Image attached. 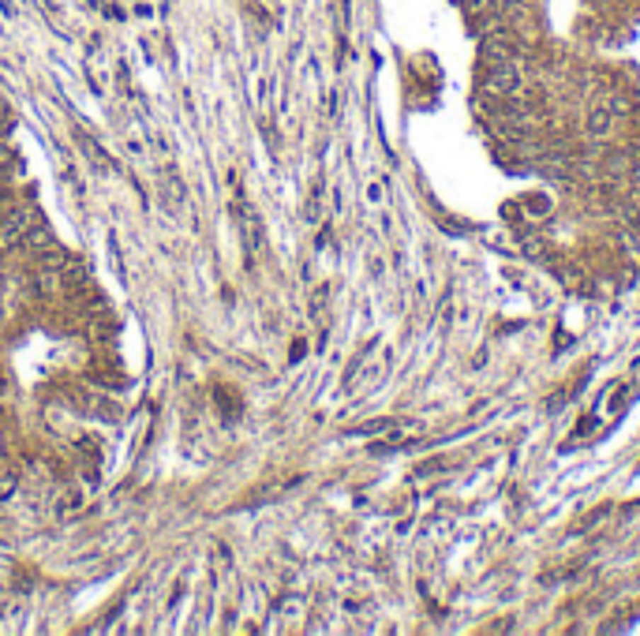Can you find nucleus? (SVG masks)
<instances>
[{
	"label": "nucleus",
	"instance_id": "1",
	"mask_svg": "<svg viewBox=\"0 0 640 636\" xmlns=\"http://www.w3.org/2000/svg\"><path fill=\"white\" fill-rule=\"evenodd\" d=\"M30 225H34V210H30V206H11L8 214L0 217V251L19 247Z\"/></svg>",
	"mask_w": 640,
	"mask_h": 636
},
{
	"label": "nucleus",
	"instance_id": "2",
	"mask_svg": "<svg viewBox=\"0 0 640 636\" xmlns=\"http://www.w3.org/2000/svg\"><path fill=\"white\" fill-rule=\"evenodd\" d=\"M75 147H79L86 161L94 165V169H101V172H116V169H120V165H116V157H113L105 147H101V142L90 135V131H83V127L75 131Z\"/></svg>",
	"mask_w": 640,
	"mask_h": 636
},
{
	"label": "nucleus",
	"instance_id": "3",
	"mask_svg": "<svg viewBox=\"0 0 640 636\" xmlns=\"http://www.w3.org/2000/svg\"><path fill=\"white\" fill-rule=\"evenodd\" d=\"M236 214L244 217L240 225V236H244V251H247V262H251V255L258 251V244H263V221L255 217V210L247 203H236Z\"/></svg>",
	"mask_w": 640,
	"mask_h": 636
},
{
	"label": "nucleus",
	"instance_id": "4",
	"mask_svg": "<svg viewBox=\"0 0 640 636\" xmlns=\"http://www.w3.org/2000/svg\"><path fill=\"white\" fill-rule=\"evenodd\" d=\"M408 423L401 419H371V423H360V427H352L348 434L352 438H367V434H389V431H404Z\"/></svg>",
	"mask_w": 640,
	"mask_h": 636
},
{
	"label": "nucleus",
	"instance_id": "5",
	"mask_svg": "<svg viewBox=\"0 0 640 636\" xmlns=\"http://www.w3.org/2000/svg\"><path fill=\"white\" fill-rule=\"evenodd\" d=\"M60 277L68 281V288H75V285H83V281H90V266L83 259H75V255H68V262L60 266Z\"/></svg>",
	"mask_w": 640,
	"mask_h": 636
},
{
	"label": "nucleus",
	"instance_id": "6",
	"mask_svg": "<svg viewBox=\"0 0 640 636\" xmlns=\"http://www.w3.org/2000/svg\"><path fill=\"white\" fill-rule=\"evenodd\" d=\"M610 127H614V113L610 109H592V113H588V135H592V139H603Z\"/></svg>",
	"mask_w": 640,
	"mask_h": 636
},
{
	"label": "nucleus",
	"instance_id": "7",
	"mask_svg": "<svg viewBox=\"0 0 640 636\" xmlns=\"http://www.w3.org/2000/svg\"><path fill=\"white\" fill-rule=\"evenodd\" d=\"M49 244H53V232H49L45 225H30L27 236H23V247H30V251H42Z\"/></svg>",
	"mask_w": 640,
	"mask_h": 636
},
{
	"label": "nucleus",
	"instance_id": "8",
	"mask_svg": "<svg viewBox=\"0 0 640 636\" xmlns=\"http://www.w3.org/2000/svg\"><path fill=\"white\" fill-rule=\"evenodd\" d=\"M90 412H94L98 419H105V423H116L124 416V408L116 401H109V397H101V401H90Z\"/></svg>",
	"mask_w": 640,
	"mask_h": 636
},
{
	"label": "nucleus",
	"instance_id": "9",
	"mask_svg": "<svg viewBox=\"0 0 640 636\" xmlns=\"http://www.w3.org/2000/svg\"><path fill=\"white\" fill-rule=\"evenodd\" d=\"M19 487V472L16 468H0V498H11Z\"/></svg>",
	"mask_w": 640,
	"mask_h": 636
},
{
	"label": "nucleus",
	"instance_id": "10",
	"mask_svg": "<svg viewBox=\"0 0 640 636\" xmlns=\"http://www.w3.org/2000/svg\"><path fill=\"white\" fill-rule=\"evenodd\" d=\"M273 611H278V614H285V618H292V614H299V611H304V599H299V595H285V599H278V603H273Z\"/></svg>",
	"mask_w": 640,
	"mask_h": 636
},
{
	"label": "nucleus",
	"instance_id": "11",
	"mask_svg": "<svg viewBox=\"0 0 640 636\" xmlns=\"http://www.w3.org/2000/svg\"><path fill=\"white\" fill-rule=\"evenodd\" d=\"M75 509H83V494H79V490H68V494L60 498L57 513H75Z\"/></svg>",
	"mask_w": 640,
	"mask_h": 636
},
{
	"label": "nucleus",
	"instance_id": "12",
	"mask_svg": "<svg viewBox=\"0 0 640 636\" xmlns=\"http://www.w3.org/2000/svg\"><path fill=\"white\" fill-rule=\"evenodd\" d=\"M11 120H16V116H11V105L0 98V135H8V131H11Z\"/></svg>",
	"mask_w": 640,
	"mask_h": 636
},
{
	"label": "nucleus",
	"instance_id": "13",
	"mask_svg": "<svg viewBox=\"0 0 640 636\" xmlns=\"http://www.w3.org/2000/svg\"><path fill=\"white\" fill-rule=\"evenodd\" d=\"M214 554H217V558H214V562H217V569H229V562H232V558H229V547H225V543H217Z\"/></svg>",
	"mask_w": 640,
	"mask_h": 636
},
{
	"label": "nucleus",
	"instance_id": "14",
	"mask_svg": "<svg viewBox=\"0 0 640 636\" xmlns=\"http://www.w3.org/2000/svg\"><path fill=\"white\" fill-rule=\"evenodd\" d=\"M83 483H90V487H98V468H83Z\"/></svg>",
	"mask_w": 640,
	"mask_h": 636
},
{
	"label": "nucleus",
	"instance_id": "15",
	"mask_svg": "<svg viewBox=\"0 0 640 636\" xmlns=\"http://www.w3.org/2000/svg\"><path fill=\"white\" fill-rule=\"evenodd\" d=\"M304 352H307V344H304V341H296V344H292V363H296V360H304Z\"/></svg>",
	"mask_w": 640,
	"mask_h": 636
}]
</instances>
